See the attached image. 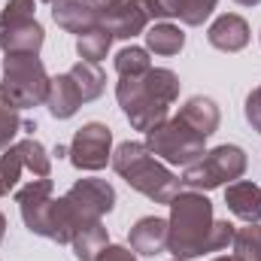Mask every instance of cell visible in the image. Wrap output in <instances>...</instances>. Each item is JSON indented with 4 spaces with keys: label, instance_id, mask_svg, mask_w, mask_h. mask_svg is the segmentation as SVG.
<instances>
[{
    "label": "cell",
    "instance_id": "1",
    "mask_svg": "<svg viewBox=\"0 0 261 261\" xmlns=\"http://www.w3.org/2000/svg\"><path fill=\"white\" fill-rule=\"evenodd\" d=\"M116 206V189L107 179H76L70 186V192L58 200H52V231L49 240H55L58 246H70V240L100 222L107 213H113Z\"/></svg>",
    "mask_w": 261,
    "mask_h": 261
},
{
    "label": "cell",
    "instance_id": "2",
    "mask_svg": "<svg viewBox=\"0 0 261 261\" xmlns=\"http://www.w3.org/2000/svg\"><path fill=\"white\" fill-rule=\"evenodd\" d=\"M170 237H167V252H173V258L192 261L200 258L203 252H213V203L203 192H179L170 200Z\"/></svg>",
    "mask_w": 261,
    "mask_h": 261
},
{
    "label": "cell",
    "instance_id": "3",
    "mask_svg": "<svg viewBox=\"0 0 261 261\" xmlns=\"http://www.w3.org/2000/svg\"><path fill=\"white\" fill-rule=\"evenodd\" d=\"M110 164L134 192L146 195L152 203H167L170 206V200L182 192V179L170 167H164L146 149V143H137V140L119 143Z\"/></svg>",
    "mask_w": 261,
    "mask_h": 261
},
{
    "label": "cell",
    "instance_id": "4",
    "mask_svg": "<svg viewBox=\"0 0 261 261\" xmlns=\"http://www.w3.org/2000/svg\"><path fill=\"white\" fill-rule=\"evenodd\" d=\"M52 76L37 55H6L3 79H0V100L12 110H34L46 103Z\"/></svg>",
    "mask_w": 261,
    "mask_h": 261
},
{
    "label": "cell",
    "instance_id": "5",
    "mask_svg": "<svg viewBox=\"0 0 261 261\" xmlns=\"http://www.w3.org/2000/svg\"><path fill=\"white\" fill-rule=\"evenodd\" d=\"M246 152L234 143H222L210 152H203V158L182 167V186L195 189V192H213L222 189L225 182H237L246 173Z\"/></svg>",
    "mask_w": 261,
    "mask_h": 261
},
{
    "label": "cell",
    "instance_id": "6",
    "mask_svg": "<svg viewBox=\"0 0 261 261\" xmlns=\"http://www.w3.org/2000/svg\"><path fill=\"white\" fill-rule=\"evenodd\" d=\"M146 149L155 158H161L164 164L189 167V164H195V161L203 158L206 137H200L179 116H173V119H164L161 125H155L152 130H146Z\"/></svg>",
    "mask_w": 261,
    "mask_h": 261
},
{
    "label": "cell",
    "instance_id": "7",
    "mask_svg": "<svg viewBox=\"0 0 261 261\" xmlns=\"http://www.w3.org/2000/svg\"><path fill=\"white\" fill-rule=\"evenodd\" d=\"M116 100H119V107H122V113H125V119L130 122L134 130L146 134L155 125H161L164 119H170L167 116L170 107L149 91V85L143 82V76H137V79H125L122 76L116 82Z\"/></svg>",
    "mask_w": 261,
    "mask_h": 261
},
{
    "label": "cell",
    "instance_id": "8",
    "mask_svg": "<svg viewBox=\"0 0 261 261\" xmlns=\"http://www.w3.org/2000/svg\"><path fill=\"white\" fill-rule=\"evenodd\" d=\"M70 164L76 170H103L113 158V130L103 122H88L70 140Z\"/></svg>",
    "mask_w": 261,
    "mask_h": 261
},
{
    "label": "cell",
    "instance_id": "9",
    "mask_svg": "<svg viewBox=\"0 0 261 261\" xmlns=\"http://www.w3.org/2000/svg\"><path fill=\"white\" fill-rule=\"evenodd\" d=\"M52 179L49 176H37L34 182L21 186L15 192V203L21 210V219H24V228L37 237H46L49 240V231H52Z\"/></svg>",
    "mask_w": 261,
    "mask_h": 261
},
{
    "label": "cell",
    "instance_id": "10",
    "mask_svg": "<svg viewBox=\"0 0 261 261\" xmlns=\"http://www.w3.org/2000/svg\"><path fill=\"white\" fill-rule=\"evenodd\" d=\"M52 18L67 34H85L100 24V9L91 0H55L52 3Z\"/></svg>",
    "mask_w": 261,
    "mask_h": 261
},
{
    "label": "cell",
    "instance_id": "11",
    "mask_svg": "<svg viewBox=\"0 0 261 261\" xmlns=\"http://www.w3.org/2000/svg\"><path fill=\"white\" fill-rule=\"evenodd\" d=\"M167 237H170V225L167 219H158V216H143L140 222H134L128 234V243L137 255H146V258H155L167 249Z\"/></svg>",
    "mask_w": 261,
    "mask_h": 261
},
{
    "label": "cell",
    "instance_id": "12",
    "mask_svg": "<svg viewBox=\"0 0 261 261\" xmlns=\"http://www.w3.org/2000/svg\"><path fill=\"white\" fill-rule=\"evenodd\" d=\"M100 24L113 34V40H134V37L146 34L149 18L134 0H122L119 6H113L100 15Z\"/></svg>",
    "mask_w": 261,
    "mask_h": 261
},
{
    "label": "cell",
    "instance_id": "13",
    "mask_svg": "<svg viewBox=\"0 0 261 261\" xmlns=\"http://www.w3.org/2000/svg\"><path fill=\"white\" fill-rule=\"evenodd\" d=\"M249 37H252V34H249L246 18H243V15H234V12L219 15V18L210 24V31H206L210 46L219 49V52H240V49L249 46Z\"/></svg>",
    "mask_w": 261,
    "mask_h": 261
},
{
    "label": "cell",
    "instance_id": "14",
    "mask_svg": "<svg viewBox=\"0 0 261 261\" xmlns=\"http://www.w3.org/2000/svg\"><path fill=\"white\" fill-rule=\"evenodd\" d=\"M43 43H46V31L37 18L0 31V49L6 55H40Z\"/></svg>",
    "mask_w": 261,
    "mask_h": 261
},
{
    "label": "cell",
    "instance_id": "15",
    "mask_svg": "<svg viewBox=\"0 0 261 261\" xmlns=\"http://www.w3.org/2000/svg\"><path fill=\"white\" fill-rule=\"evenodd\" d=\"M179 119H182L192 130H197L200 137H206V140H210V137L219 130L222 113H219L216 100H210V97H203V94H195V97H189V100L182 103Z\"/></svg>",
    "mask_w": 261,
    "mask_h": 261
},
{
    "label": "cell",
    "instance_id": "16",
    "mask_svg": "<svg viewBox=\"0 0 261 261\" xmlns=\"http://www.w3.org/2000/svg\"><path fill=\"white\" fill-rule=\"evenodd\" d=\"M225 203H228V210L237 219H243V222H261V189L255 182H246V179L228 182Z\"/></svg>",
    "mask_w": 261,
    "mask_h": 261
},
{
    "label": "cell",
    "instance_id": "17",
    "mask_svg": "<svg viewBox=\"0 0 261 261\" xmlns=\"http://www.w3.org/2000/svg\"><path fill=\"white\" fill-rule=\"evenodd\" d=\"M46 107L55 119H73L82 107V97H79V88L73 85L70 73H58L52 76V85H49V97H46Z\"/></svg>",
    "mask_w": 261,
    "mask_h": 261
},
{
    "label": "cell",
    "instance_id": "18",
    "mask_svg": "<svg viewBox=\"0 0 261 261\" xmlns=\"http://www.w3.org/2000/svg\"><path fill=\"white\" fill-rule=\"evenodd\" d=\"M143 37H146V49L155 52V55H164V58L179 55L182 46H186V34H182L176 24H170V21H155V24H149Z\"/></svg>",
    "mask_w": 261,
    "mask_h": 261
},
{
    "label": "cell",
    "instance_id": "19",
    "mask_svg": "<svg viewBox=\"0 0 261 261\" xmlns=\"http://www.w3.org/2000/svg\"><path fill=\"white\" fill-rule=\"evenodd\" d=\"M67 73H70L73 85L79 88V97H82V103H91V100H97V97L103 94V88H107V73H103L97 64H91V61H76V64L70 67Z\"/></svg>",
    "mask_w": 261,
    "mask_h": 261
},
{
    "label": "cell",
    "instance_id": "20",
    "mask_svg": "<svg viewBox=\"0 0 261 261\" xmlns=\"http://www.w3.org/2000/svg\"><path fill=\"white\" fill-rule=\"evenodd\" d=\"M158 3H161L167 18H179L189 28L203 24L213 15V9L219 6V0H158Z\"/></svg>",
    "mask_w": 261,
    "mask_h": 261
},
{
    "label": "cell",
    "instance_id": "21",
    "mask_svg": "<svg viewBox=\"0 0 261 261\" xmlns=\"http://www.w3.org/2000/svg\"><path fill=\"white\" fill-rule=\"evenodd\" d=\"M70 246H73L76 261H97V255L110 246V231L103 228V222H94V225L82 228V231L70 240Z\"/></svg>",
    "mask_w": 261,
    "mask_h": 261
},
{
    "label": "cell",
    "instance_id": "22",
    "mask_svg": "<svg viewBox=\"0 0 261 261\" xmlns=\"http://www.w3.org/2000/svg\"><path fill=\"white\" fill-rule=\"evenodd\" d=\"M110 46H113V34L103 24H97V28H91V31H85V34L76 37V55L82 61H91V64L103 61L107 52H110Z\"/></svg>",
    "mask_w": 261,
    "mask_h": 261
},
{
    "label": "cell",
    "instance_id": "23",
    "mask_svg": "<svg viewBox=\"0 0 261 261\" xmlns=\"http://www.w3.org/2000/svg\"><path fill=\"white\" fill-rule=\"evenodd\" d=\"M15 149H18V155L24 161V170H31L34 176H52V158H49V152H46V146L40 140H34V137L18 140Z\"/></svg>",
    "mask_w": 261,
    "mask_h": 261
},
{
    "label": "cell",
    "instance_id": "24",
    "mask_svg": "<svg viewBox=\"0 0 261 261\" xmlns=\"http://www.w3.org/2000/svg\"><path fill=\"white\" fill-rule=\"evenodd\" d=\"M143 82H146L149 91H152L158 100H164L167 107L179 97V76H176L173 70H167V67H152V70L143 76Z\"/></svg>",
    "mask_w": 261,
    "mask_h": 261
},
{
    "label": "cell",
    "instance_id": "25",
    "mask_svg": "<svg viewBox=\"0 0 261 261\" xmlns=\"http://www.w3.org/2000/svg\"><path fill=\"white\" fill-rule=\"evenodd\" d=\"M116 70H119V76H125V79L146 76V73L152 70L149 49H143V46H125V49L116 55Z\"/></svg>",
    "mask_w": 261,
    "mask_h": 261
},
{
    "label": "cell",
    "instance_id": "26",
    "mask_svg": "<svg viewBox=\"0 0 261 261\" xmlns=\"http://www.w3.org/2000/svg\"><path fill=\"white\" fill-rule=\"evenodd\" d=\"M234 258L237 261H261V225L246 222V228H237L234 234Z\"/></svg>",
    "mask_w": 261,
    "mask_h": 261
},
{
    "label": "cell",
    "instance_id": "27",
    "mask_svg": "<svg viewBox=\"0 0 261 261\" xmlns=\"http://www.w3.org/2000/svg\"><path fill=\"white\" fill-rule=\"evenodd\" d=\"M21 170H24V161H21V155H18L15 143H12V146H9V149H3V155H0V197L9 195V192L18 186Z\"/></svg>",
    "mask_w": 261,
    "mask_h": 261
},
{
    "label": "cell",
    "instance_id": "28",
    "mask_svg": "<svg viewBox=\"0 0 261 261\" xmlns=\"http://www.w3.org/2000/svg\"><path fill=\"white\" fill-rule=\"evenodd\" d=\"M21 128H24V119L18 116V110H12L9 103L0 100V152L12 146L15 134H18Z\"/></svg>",
    "mask_w": 261,
    "mask_h": 261
},
{
    "label": "cell",
    "instance_id": "29",
    "mask_svg": "<svg viewBox=\"0 0 261 261\" xmlns=\"http://www.w3.org/2000/svg\"><path fill=\"white\" fill-rule=\"evenodd\" d=\"M34 18V0H9L0 12V31L12 24H24Z\"/></svg>",
    "mask_w": 261,
    "mask_h": 261
},
{
    "label": "cell",
    "instance_id": "30",
    "mask_svg": "<svg viewBox=\"0 0 261 261\" xmlns=\"http://www.w3.org/2000/svg\"><path fill=\"white\" fill-rule=\"evenodd\" d=\"M246 122L252 125V130H261V85L252 88L246 97Z\"/></svg>",
    "mask_w": 261,
    "mask_h": 261
},
{
    "label": "cell",
    "instance_id": "31",
    "mask_svg": "<svg viewBox=\"0 0 261 261\" xmlns=\"http://www.w3.org/2000/svg\"><path fill=\"white\" fill-rule=\"evenodd\" d=\"M97 261H137V252H134L130 246H116V243H110V246L97 255Z\"/></svg>",
    "mask_w": 261,
    "mask_h": 261
},
{
    "label": "cell",
    "instance_id": "32",
    "mask_svg": "<svg viewBox=\"0 0 261 261\" xmlns=\"http://www.w3.org/2000/svg\"><path fill=\"white\" fill-rule=\"evenodd\" d=\"M91 3H97V9H100V15H103L107 9H113V6H119L122 0H91Z\"/></svg>",
    "mask_w": 261,
    "mask_h": 261
},
{
    "label": "cell",
    "instance_id": "33",
    "mask_svg": "<svg viewBox=\"0 0 261 261\" xmlns=\"http://www.w3.org/2000/svg\"><path fill=\"white\" fill-rule=\"evenodd\" d=\"M3 237H6V216L0 213V243H3Z\"/></svg>",
    "mask_w": 261,
    "mask_h": 261
},
{
    "label": "cell",
    "instance_id": "34",
    "mask_svg": "<svg viewBox=\"0 0 261 261\" xmlns=\"http://www.w3.org/2000/svg\"><path fill=\"white\" fill-rule=\"evenodd\" d=\"M21 130H28V134H34V130H37V122H31V119H24V128Z\"/></svg>",
    "mask_w": 261,
    "mask_h": 261
},
{
    "label": "cell",
    "instance_id": "35",
    "mask_svg": "<svg viewBox=\"0 0 261 261\" xmlns=\"http://www.w3.org/2000/svg\"><path fill=\"white\" fill-rule=\"evenodd\" d=\"M240 6H255V3H261V0H237Z\"/></svg>",
    "mask_w": 261,
    "mask_h": 261
},
{
    "label": "cell",
    "instance_id": "36",
    "mask_svg": "<svg viewBox=\"0 0 261 261\" xmlns=\"http://www.w3.org/2000/svg\"><path fill=\"white\" fill-rule=\"evenodd\" d=\"M213 261H237L234 255H219V258H213Z\"/></svg>",
    "mask_w": 261,
    "mask_h": 261
},
{
    "label": "cell",
    "instance_id": "37",
    "mask_svg": "<svg viewBox=\"0 0 261 261\" xmlns=\"http://www.w3.org/2000/svg\"><path fill=\"white\" fill-rule=\"evenodd\" d=\"M43 3H55V0H43Z\"/></svg>",
    "mask_w": 261,
    "mask_h": 261
},
{
    "label": "cell",
    "instance_id": "38",
    "mask_svg": "<svg viewBox=\"0 0 261 261\" xmlns=\"http://www.w3.org/2000/svg\"><path fill=\"white\" fill-rule=\"evenodd\" d=\"M170 261H182V258H170Z\"/></svg>",
    "mask_w": 261,
    "mask_h": 261
}]
</instances>
